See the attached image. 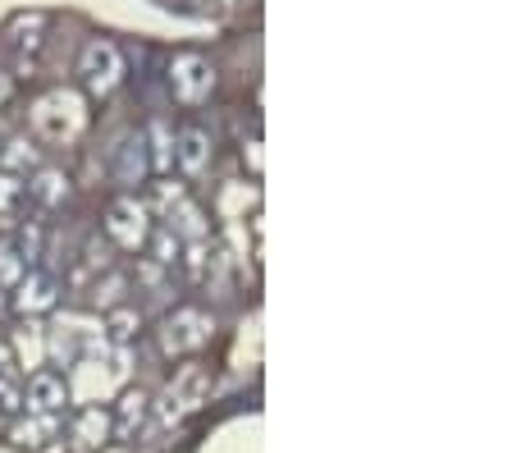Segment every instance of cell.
Returning a JSON list of instances; mask_svg holds the SVG:
<instances>
[{
	"mask_svg": "<svg viewBox=\"0 0 512 453\" xmlns=\"http://www.w3.org/2000/svg\"><path fill=\"white\" fill-rule=\"evenodd\" d=\"M32 129L42 133L46 142H74L83 138L87 129V110H83V97L69 92V87H55L46 97L32 101Z\"/></svg>",
	"mask_w": 512,
	"mask_h": 453,
	"instance_id": "cell-1",
	"label": "cell"
},
{
	"mask_svg": "<svg viewBox=\"0 0 512 453\" xmlns=\"http://www.w3.org/2000/svg\"><path fill=\"white\" fill-rule=\"evenodd\" d=\"M215 339V321L211 312L202 307H179L160 321V353L165 357H183V353H197Z\"/></svg>",
	"mask_w": 512,
	"mask_h": 453,
	"instance_id": "cell-2",
	"label": "cell"
},
{
	"mask_svg": "<svg viewBox=\"0 0 512 453\" xmlns=\"http://www.w3.org/2000/svg\"><path fill=\"white\" fill-rule=\"evenodd\" d=\"M78 78H83L87 97H110L119 83H124V55L110 37H96L83 46V60H78Z\"/></svg>",
	"mask_w": 512,
	"mask_h": 453,
	"instance_id": "cell-3",
	"label": "cell"
},
{
	"mask_svg": "<svg viewBox=\"0 0 512 453\" xmlns=\"http://www.w3.org/2000/svg\"><path fill=\"white\" fill-rule=\"evenodd\" d=\"M106 234L115 248L142 252L147 248V234H151V211L138 202V197H115L106 211Z\"/></svg>",
	"mask_w": 512,
	"mask_h": 453,
	"instance_id": "cell-4",
	"label": "cell"
},
{
	"mask_svg": "<svg viewBox=\"0 0 512 453\" xmlns=\"http://www.w3.org/2000/svg\"><path fill=\"white\" fill-rule=\"evenodd\" d=\"M170 87H174V97L183 101V106H202L206 97H211V87H215V65L206 60V55H174V65H170Z\"/></svg>",
	"mask_w": 512,
	"mask_h": 453,
	"instance_id": "cell-5",
	"label": "cell"
},
{
	"mask_svg": "<svg viewBox=\"0 0 512 453\" xmlns=\"http://www.w3.org/2000/svg\"><path fill=\"white\" fill-rule=\"evenodd\" d=\"M55 302H60V284L46 270H28L14 284V312H23V316H42V312H51Z\"/></svg>",
	"mask_w": 512,
	"mask_h": 453,
	"instance_id": "cell-6",
	"label": "cell"
},
{
	"mask_svg": "<svg viewBox=\"0 0 512 453\" xmlns=\"http://www.w3.org/2000/svg\"><path fill=\"white\" fill-rule=\"evenodd\" d=\"M165 394H170V399L179 403V412L202 408L206 394H211V371H206L202 362H188V367L174 371V380L165 385Z\"/></svg>",
	"mask_w": 512,
	"mask_h": 453,
	"instance_id": "cell-7",
	"label": "cell"
},
{
	"mask_svg": "<svg viewBox=\"0 0 512 453\" xmlns=\"http://www.w3.org/2000/svg\"><path fill=\"white\" fill-rule=\"evenodd\" d=\"M23 408L28 412H64L69 408V385H64V376H55V371H32Z\"/></svg>",
	"mask_w": 512,
	"mask_h": 453,
	"instance_id": "cell-8",
	"label": "cell"
},
{
	"mask_svg": "<svg viewBox=\"0 0 512 453\" xmlns=\"http://www.w3.org/2000/svg\"><path fill=\"white\" fill-rule=\"evenodd\" d=\"M55 435H60V412H28V417L14 421L10 440L19 444V449H42Z\"/></svg>",
	"mask_w": 512,
	"mask_h": 453,
	"instance_id": "cell-9",
	"label": "cell"
},
{
	"mask_svg": "<svg viewBox=\"0 0 512 453\" xmlns=\"http://www.w3.org/2000/svg\"><path fill=\"white\" fill-rule=\"evenodd\" d=\"M174 165L183 174H206V165H211V138L202 129L174 133Z\"/></svg>",
	"mask_w": 512,
	"mask_h": 453,
	"instance_id": "cell-10",
	"label": "cell"
},
{
	"mask_svg": "<svg viewBox=\"0 0 512 453\" xmlns=\"http://www.w3.org/2000/svg\"><path fill=\"white\" fill-rule=\"evenodd\" d=\"M165 229H170L179 243H183V238H188V243H197V238L211 234V225H206V211L192 202V197H183V202L174 206L170 216H165Z\"/></svg>",
	"mask_w": 512,
	"mask_h": 453,
	"instance_id": "cell-11",
	"label": "cell"
},
{
	"mask_svg": "<svg viewBox=\"0 0 512 453\" xmlns=\"http://www.w3.org/2000/svg\"><path fill=\"white\" fill-rule=\"evenodd\" d=\"M138 330H142V316L133 312V307H110V316H106V330H101V339H106L110 348H128L133 339H138Z\"/></svg>",
	"mask_w": 512,
	"mask_h": 453,
	"instance_id": "cell-12",
	"label": "cell"
},
{
	"mask_svg": "<svg viewBox=\"0 0 512 453\" xmlns=\"http://www.w3.org/2000/svg\"><path fill=\"white\" fill-rule=\"evenodd\" d=\"M147 412H151V399L142 394V389H124V399H119V417L110 421V431H119V435H133L147 421Z\"/></svg>",
	"mask_w": 512,
	"mask_h": 453,
	"instance_id": "cell-13",
	"label": "cell"
},
{
	"mask_svg": "<svg viewBox=\"0 0 512 453\" xmlns=\"http://www.w3.org/2000/svg\"><path fill=\"white\" fill-rule=\"evenodd\" d=\"M28 193L37 197L42 206H60L64 197H69V174H60V170H32Z\"/></svg>",
	"mask_w": 512,
	"mask_h": 453,
	"instance_id": "cell-14",
	"label": "cell"
},
{
	"mask_svg": "<svg viewBox=\"0 0 512 453\" xmlns=\"http://www.w3.org/2000/svg\"><path fill=\"white\" fill-rule=\"evenodd\" d=\"M0 170L5 174H32V170H42V156H37V147H32L28 138H14L10 147L0 151Z\"/></svg>",
	"mask_w": 512,
	"mask_h": 453,
	"instance_id": "cell-15",
	"label": "cell"
},
{
	"mask_svg": "<svg viewBox=\"0 0 512 453\" xmlns=\"http://www.w3.org/2000/svg\"><path fill=\"white\" fill-rule=\"evenodd\" d=\"M147 142L142 138H128L124 151H119V184H142V174H147Z\"/></svg>",
	"mask_w": 512,
	"mask_h": 453,
	"instance_id": "cell-16",
	"label": "cell"
},
{
	"mask_svg": "<svg viewBox=\"0 0 512 453\" xmlns=\"http://www.w3.org/2000/svg\"><path fill=\"white\" fill-rule=\"evenodd\" d=\"M23 193H28V188L19 184V174H5V170H0V225H5V229L19 220Z\"/></svg>",
	"mask_w": 512,
	"mask_h": 453,
	"instance_id": "cell-17",
	"label": "cell"
},
{
	"mask_svg": "<svg viewBox=\"0 0 512 453\" xmlns=\"http://www.w3.org/2000/svg\"><path fill=\"white\" fill-rule=\"evenodd\" d=\"M74 435L83 444H101V440H110V412H101V408H83L78 412V421H74Z\"/></svg>",
	"mask_w": 512,
	"mask_h": 453,
	"instance_id": "cell-18",
	"label": "cell"
},
{
	"mask_svg": "<svg viewBox=\"0 0 512 453\" xmlns=\"http://www.w3.org/2000/svg\"><path fill=\"white\" fill-rule=\"evenodd\" d=\"M147 142H151V165H156L160 174L174 170V133L165 129V119H156L147 129Z\"/></svg>",
	"mask_w": 512,
	"mask_h": 453,
	"instance_id": "cell-19",
	"label": "cell"
},
{
	"mask_svg": "<svg viewBox=\"0 0 512 453\" xmlns=\"http://www.w3.org/2000/svg\"><path fill=\"white\" fill-rule=\"evenodd\" d=\"M183 261H188V275H192V280H206V275L220 266V248H215V243H206V238H197Z\"/></svg>",
	"mask_w": 512,
	"mask_h": 453,
	"instance_id": "cell-20",
	"label": "cell"
},
{
	"mask_svg": "<svg viewBox=\"0 0 512 453\" xmlns=\"http://www.w3.org/2000/svg\"><path fill=\"white\" fill-rule=\"evenodd\" d=\"M14 353L23 357V367H37V362H42V353H46L42 330H37V325H23L19 335H14Z\"/></svg>",
	"mask_w": 512,
	"mask_h": 453,
	"instance_id": "cell-21",
	"label": "cell"
},
{
	"mask_svg": "<svg viewBox=\"0 0 512 453\" xmlns=\"http://www.w3.org/2000/svg\"><path fill=\"white\" fill-rule=\"evenodd\" d=\"M183 197H188V188H183V184H174V179H160V184L151 188V206H147V211H156V216H170Z\"/></svg>",
	"mask_w": 512,
	"mask_h": 453,
	"instance_id": "cell-22",
	"label": "cell"
},
{
	"mask_svg": "<svg viewBox=\"0 0 512 453\" xmlns=\"http://www.w3.org/2000/svg\"><path fill=\"white\" fill-rule=\"evenodd\" d=\"M23 275H28V261L14 252V243H0V289H14Z\"/></svg>",
	"mask_w": 512,
	"mask_h": 453,
	"instance_id": "cell-23",
	"label": "cell"
},
{
	"mask_svg": "<svg viewBox=\"0 0 512 453\" xmlns=\"http://www.w3.org/2000/svg\"><path fill=\"white\" fill-rule=\"evenodd\" d=\"M147 243H151V261H156V266H174V261H179V238H174L170 229L147 234Z\"/></svg>",
	"mask_w": 512,
	"mask_h": 453,
	"instance_id": "cell-24",
	"label": "cell"
},
{
	"mask_svg": "<svg viewBox=\"0 0 512 453\" xmlns=\"http://www.w3.org/2000/svg\"><path fill=\"white\" fill-rule=\"evenodd\" d=\"M23 412V389L10 371H0V417H19Z\"/></svg>",
	"mask_w": 512,
	"mask_h": 453,
	"instance_id": "cell-25",
	"label": "cell"
},
{
	"mask_svg": "<svg viewBox=\"0 0 512 453\" xmlns=\"http://www.w3.org/2000/svg\"><path fill=\"white\" fill-rule=\"evenodd\" d=\"M14 252H19V257L32 266V261L42 257V229H37V225H23L19 238H14Z\"/></svg>",
	"mask_w": 512,
	"mask_h": 453,
	"instance_id": "cell-26",
	"label": "cell"
},
{
	"mask_svg": "<svg viewBox=\"0 0 512 453\" xmlns=\"http://www.w3.org/2000/svg\"><path fill=\"white\" fill-rule=\"evenodd\" d=\"M124 289H128V280H124V275H110L106 284H96L92 302H96V307H106V312H110V307H119V298H124Z\"/></svg>",
	"mask_w": 512,
	"mask_h": 453,
	"instance_id": "cell-27",
	"label": "cell"
},
{
	"mask_svg": "<svg viewBox=\"0 0 512 453\" xmlns=\"http://www.w3.org/2000/svg\"><path fill=\"white\" fill-rule=\"evenodd\" d=\"M243 156H247V161H252V174H261V142H247V151H243Z\"/></svg>",
	"mask_w": 512,
	"mask_h": 453,
	"instance_id": "cell-28",
	"label": "cell"
},
{
	"mask_svg": "<svg viewBox=\"0 0 512 453\" xmlns=\"http://www.w3.org/2000/svg\"><path fill=\"white\" fill-rule=\"evenodd\" d=\"M10 87H14V83H10V74H0V106L10 101Z\"/></svg>",
	"mask_w": 512,
	"mask_h": 453,
	"instance_id": "cell-29",
	"label": "cell"
},
{
	"mask_svg": "<svg viewBox=\"0 0 512 453\" xmlns=\"http://www.w3.org/2000/svg\"><path fill=\"white\" fill-rule=\"evenodd\" d=\"M0 371H5V353H0Z\"/></svg>",
	"mask_w": 512,
	"mask_h": 453,
	"instance_id": "cell-30",
	"label": "cell"
},
{
	"mask_svg": "<svg viewBox=\"0 0 512 453\" xmlns=\"http://www.w3.org/2000/svg\"><path fill=\"white\" fill-rule=\"evenodd\" d=\"M0 312H5V298H0Z\"/></svg>",
	"mask_w": 512,
	"mask_h": 453,
	"instance_id": "cell-31",
	"label": "cell"
}]
</instances>
